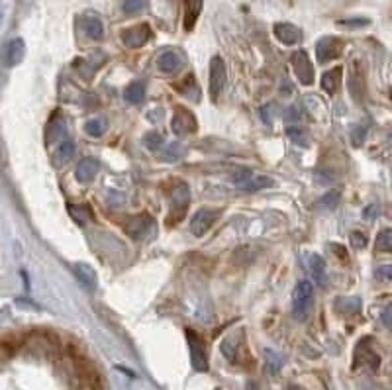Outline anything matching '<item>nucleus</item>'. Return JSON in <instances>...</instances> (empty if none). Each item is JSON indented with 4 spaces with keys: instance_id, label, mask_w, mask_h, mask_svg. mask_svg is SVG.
I'll use <instances>...</instances> for the list:
<instances>
[{
    "instance_id": "1",
    "label": "nucleus",
    "mask_w": 392,
    "mask_h": 390,
    "mask_svg": "<svg viewBox=\"0 0 392 390\" xmlns=\"http://www.w3.org/2000/svg\"><path fill=\"white\" fill-rule=\"evenodd\" d=\"M314 308V286L310 281H300L292 295V316L297 320H306Z\"/></svg>"
},
{
    "instance_id": "2",
    "label": "nucleus",
    "mask_w": 392,
    "mask_h": 390,
    "mask_svg": "<svg viewBox=\"0 0 392 390\" xmlns=\"http://www.w3.org/2000/svg\"><path fill=\"white\" fill-rule=\"evenodd\" d=\"M190 204V190L185 183H176L171 192V206H169V224H178L187 212Z\"/></svg>"
},
{
    "instance_id": "3",
    "label": "nucleus",
    "mask_w": 392,
    "mask_h": 390,
    "mask_svg": "<svg viewBox=\"0 0 392 390\" xmlns=\"http://www.w3.org/2000/svg\"><path fill=\"white\" fill-rule=\"evenodd\" d=\"M126 231L130 238H134L135 242H149L157 233V222L148 214L134 216V218H130Z\"/></svg>"
},
{
    "instance_id": "4",
    "label": "nucleus",
    "mask_w": 392,
    "mask_h": 390,
    "mask_svg": "<svg viewBox=\"0 0 392 390\" xmlns=\"http://www.w3.org/2000/svg\"><path fill=\"white\" fill-rule=\"evenodd\" d=\"M187 339H189L192 369L198 371V373H206L208 371V355H206V347H204L203 339L192 330H187Z\"/></svg>"
},
{
    "instance_id": "5",
    "label": "nucleus",
    "mask_w": 392,
    "mask_h": 390,
    "mask_svg": "<svg viewBox=\"0 0 392 390\" xmlns=\"http://www.w3.org/2000/svg\"><path fill=\"white\" fill-rule=\"evenodd\" d=\"M220 218V210L218 208H200L196 214L192 216L190 220V231L196 238H203L208 233V229H212V226L216 224V220Z\"/></svg>"
},
{
    "instance_id": "6",
    "label": "nucleus",
    "mask_w": 392,
    "mask_h": 390,
    "mask_svg": "<svg viewBox=\"0 0 392 390\" xmlns=\"http://www.w3.org/2000/svg\"><path fill=\"white\" fill-rule=\"evenodd\" d=\"M290 65L295 69V73H297L298 81L302 82V84H312L314 82V67H312V61L308 54L304 51V49H300V51H295L292 57H290Z\"/></svg>"
},
{
    "instance_id": "7",
    "label": "nucleus",
    "mask_w": 392,
    "mask_h": 390,
    "mask_svg": "<svg viewBox=\"0 0 392 390\" xmlns=\"http://www.w3.org/2000/svg\"><path fill=\"white\" fill-rule=\"evenodd\" d=\"M343 51V41L334 36H325L322 40L316 43V57H318V63H327L332 59L339 57Z\"/></svg>"
},
{
    "instance_id": "8",
    "label": "nucleus",
    "mask_w": 392,
    "mask_h": 390,
    "mask_svg": "<svg viewBox=\"0 0 392 390\" xmlns=\"http://www.w3.org/2000/svg\"><path fill=\"white\" fill-rule=\"evenodd\" d=\"M224 87H226V63L222 57L214 55L210 59V95L214 100L224 91Z\"/></svg>"
},
{
    "instance_id": "9",
    "label": "nucleus",
    "mask_w": 392,
    "mask_h": 390,
    "mask_svg": "<svg viewBox=\"0 0 392 390\" xmlns=\"http://www.w3.org/2000/svg\"><path fill=\"white\" fill-rule=\"evenodd\" d=\"M151 40V30L148 24H137L122 32V41L128 49H139Z\"/></svg>"
},
{
    "instance_id": "10",
    "label": "nucleus",
    "mask_w": 392,
    "mask_h": 390,
    "mask_svg": "<svg viewBox=\"0 0 392 390\" xmlns=\"http://www.w3.org/2000/svg\"><path fill=\"white\" fill-rule=\"evenodd\" d=\"M373 341H371V337H363L359 343H357V347H355V367H359V365H367V367H371V369H379L380 365V357L373 351V345H371Z\"/></svg>"
},
{
    "instance_id": "11",
    "label": "nucleus",
    "mask_w": 392,
    "mask_h": 390,
    "mask_svg": "<svg viewBox=\"0 0 392 390\" xmlns=\"http://www.w3.org/2000/svg\"><path fill=\"white\" fill-rule=\"evenodd\" d=\"M171 128H173V132H175L176 135H185L190 134V132H196L198 124H196L194 114L189 112L187 108H176L173 122H171Z\"/></svg>"
},
{
    "instance_id": "12",
    "label": "nucleus",
    "mask_w": 392,
    "mask_h": 390,
    "mask_svg": "<svg viewBox=\"0 0 392 390\" xmlns=\"http://www.w3.org/2000/svg\"><path fill=\"white\" fill-rule=\"evenodd\" d=\"M242 351H245L242 334H231V336H228L222 341V353H224V357H226L230 363H240Z\"/></svg>"
},
{
    "instance_id": "13",
    "label": "nucleus",
    "mask_w": 392,
    "mask_h": 390,
    "mask_svg": "<svg viewBox=\"0 0 392 390\" xmlns=\"http://www.w3.org/2000/svg\"><path fill=\"white\" fill-rule=\"evenodd\" d=\"M273 32H275V38L284 45H295V43L302 40V30L295 26V24L279 22V24H275Z\"/></svg>"
},
{
    "instance_id": "14",
    "label": "nucleus",
    "mask_w": 392,
    "mask_h": 390,
    "mask_svg": "<svg viewBox=\"0 0 392 390\" xmlns=\"http://www.w3.org/2000/svg\"><path fill=\"white\" fill-rule=\"evenodd\" d=\"M159 69H161L163 73H167V75H173L176 73L178 69L185 67V57L181 51H175V49H169V51H163L159 55Z\"/></svg>"
},
{
    "instance_id": "15",
    "label": "nucleus",
    "mask_w": 392,
    "mask_h": 390,
    "mask_svg": "<svg viewBox=\"0 0 392 390\" xmlns=\"http://www.w3.org/2000/svg\"><path fill=\"white\" fill-rule=\"evenodd\" d=\"M98 171H100L98 159H95V157H84V159L77 165L75 176H77L79 183H91V181L98 175Z\"/></svg>"
},
{
    "instance_id": "16",
    "label": "nucleus",
    "mask_w": 392,
    "mask_h": 390,
    "mask_svg": "<svg viewBox=\"0 0 392 390\" xmlns=\"http://www.w3.org/2000/svg\"><path fill=\"white\" fill-rule=\"evenodd\" d=\"M81 24H82V32L87 34V38H91V40H102V36H104V26H102V20H100L96 14L93 12L84 14L81 18Z\"/></svg>"
},
{
    "instance_id": "17",
    "label": "nucleus",
    "mask_w": 392,
    "mask_h": 390,
    "mask_svg": "<svg viewBox=\"0 0 392 390\" xmlns=\"http://www.w3.org/2000/svg\"><path fill=\"white\" fill-rule=\"evenodd\" d=\"M75 275H77V279H79V283L87 288V290H96V286H98V279H96V273L95 269L91 267V265H87V263H77L75 267Z\"/></svg>"
},
{
    "instance_id": "18",
    "label": "nucleus",
    "mask_w": 392,
    "mask_h": 390,
    "mask_svg": "<svg viewBox=\"0 0 392 390\" xmlns=\"http://www.w3.org/2000/svg\"><path fill=\"white\" fill-rule=\"evenodd\" d=\"M73 155H75V144H73V139H71V137H63V139L59 141L57 149L54 151V163L57 167H61V165L71 161Z\"/></svg>"
},
{
    "instance_id": "19",
    "label": "nucleus",
    "mask_w": 392,
    "mask_h": 390,
    "mask_svg": "<svg viewBox=\"0 0 392 390\" xmlns=\"http://www.w3.org/2000/svg\"><path fill=\"white\" fill-rule=\"evenodd\" d=\"M341 77H343V69L336 67L332 71H325L324 77H322V89H324L327 95H336L341 87Z\"/></svg>"
},
{
    "instance_id": "20",
    "label": "nucleus",
    "mask_w": 392,
    "mask_h": 390,
    "mask_svg": "<svg viewBox=\"0 0 392 390\" xmlns=\"http://www.w3.org/2000/svg\"><path fill=\"white\" fill-rule=\"evenodd\" d=\"M183 2H185V30L190 32L203 12V0H183Z\"/></svg>"
},
{
    "instance_id": "21",
    "label": "nucleus",
    "mask_w": 392,
    "mask_h": 390,
    "mask_svg": "<svg viewBox=\"0 0 392 390\" xmlns=\"http://www.w3.org/2000/svg\"><path fill=\"white\" fill-rule=\"evenodd\" d=\"M336 310L339 314H347V316L359 314L361 312V298H357V296H339L336 300Z\"/></svg>"
},
{
    "instance_id": "22",
    "label": "nucleus",
    "mask_w": 392,
    "mask_h": 390,
    "mask_svg": "<svg viewBox=\"0 0 392 390\" xmlns=\"http://www.w3.org/2000/svg\"><path fill=\"white\" fill-rule=\"evenodd\" d=\"M308 267H310L314 279L318 281V284H325V261L320 255L312 253L310 261H308Z\"/></svg>"
},
{
    "instance_id": "23",
    "label": "nucleus",
    "mask_w": 392,
    "mask_h": 390,
    "mask_svg": "<svg viewBox=\"0 0 392 390\" xmlns=\"http://www.w3.org/2000/svg\"><path fill=\"white\" fill-rule=\"evenodd\" d=\"M146 96V87L141 82H132L126 91H124V98L130 102V104H141Z\"/></svg>"
},
{
    "instance_id": "24",
    "label": "nucleus",
    "mask_w": 392,
    "mask_h": 390,
    "mask_svg": "<svg viewBox=\"0 0 392 390\" xmlns=\"http://www.w3.org/2000/svg\"><path fill=\"white\" fill-rule=\"evenodd\" d=\"M84 130H87V134L93 135V137H100V135L106 134V130H108V120L106 118H93V120L84 124Z\"/></svg>"
},
{
    "instance_id": "25",
    "label": "nucleus",
    "mask_w": 392,
    "mask_h": 390,
    "mask_svg": "<svg viewBox=\"0 0 392 390\" xmlns=\"http://www.w3.org/2000/svg\"><path fill=\"white\" fill-rule=\"evenodd\" d=\"M22 57H24V41H10V45H8V49H6V63H8V65H16Z\"/></svg>"
},
{
    "instance_id": "26",
    "label": "nucleus",
    "mask_w": 392,
    "mask_h": 390,
    "mask_svg": "<svg viewBox=\"0 0 392 390\" xmlns=\"http://www.w3.org/2000/svg\"><path fill=\"white\" fill-rule=\"evenodd\" d=\"M349 89H351L353 98L361 100V95H363V91H365V79H363V73H361V71H353L351 73Z\"/></svg>"
},
{
    "instance_id": "27",
    "label": "nucleus",
    "mask_w": 392,
    "mask_h": 390,
    "mask_svg": "<svg viewBox=\"0 0 392 390\" xmlns=\"http://www.w3.org/2000/svg\"><path fill=\"white\" fill-rule=\"evenodd\" d=\"M69 212L71 216L79 222V224H89L91 220H93V212L87 208V206H77V204H69Z\"/></svg>"
},
{
    "instance_id": "28",
    "label": "nucleus",
    "mask_w": 392,
    "mask_h": 390,
    "mask_svg": "<svg viewBox=\"0 0 392 390\" xmlns=\"http://www.w3.org/2000/svg\"><path fill=\"white\" fill-rule=\"evenodd\" d=\"M185 151H187V148H185L183 144L173 141V144L167 146V149H165V153H163L161 157L165 161H176V159H181V157L185 155Z\"/></svg>"
},
{
    "instance_id": "29",
    "label": "nucleus",
    "mask_w": 392,
    "mask_h": 390,
    "mask_svg": "<svg viewBox=\"0 0 392 390\" xmlns=\"http://www.w3.org/2000/svg\"><path fill=\"white\" fill-rule=\"evenodd\" d=\"M122 8L128 16H135L148 8V0H124Z\"/></svg>"
},
{
    "instance_id": "30",
    "label": "nucleus",
    "mask_w": 392,
    "mask_h": 390,
    "mask_svg": "<svg viewBox=\"0 0 392 390\" xmlns=\"http://www.w3.org/2000/svg\"><path fill=\"white\" fill-rule=\"evenodd\" d=\"M377 249L379 251H392V229H382L377 236Z\"/></svg>"
},
{
    "instance_id": "31",
    "label": "nucleus",
    "mask_w": 392,
    "mask_h": 390,
    "mask_svg": "<svg viewBox=\"0 0 392 390\" xmlns=\"http://www.w3.org/2000/svg\"><path fill=\"white\" fill-rule=\"evenodd\" d=\"M286 135L295 141V144H298V146H308V137H306V132L302 130V128H295V126H290V128H286Z\"/></svg>"
},
{
    "instance_id": "32",
    "label": "nucleus",
    "mask_w": 392,
    "mask_h": 390,
    "mask_svg": "<svg viewBox=\"0 0 392 390\" xmlns=\"http://www.w3.org/2000/svg\"><path fill=\"white\" fill-rule=\"evenodd\" d=\"M273 185V181H270L269 176H255V179H251L247 185H244L242 189L245 190H261V189H267Z\"/></svg>"
},
{
    "instance_id": "33",
    "label": "nucleus",
    "mask_w": 392,
    "mask_h": 390,
    "mask_svg": "<svg viewBox=\"0 0 392 390\" xmlns=\"http://www.w3.org/2000/svg\"><path fill=\"white\" fill-rule=\"evenodd\" d=\"M265 359H267V367L270 369V373H277L281 369V365H283V357L277 355L275 351H265Z\"/></svg>"
},
{
    "instance_id": "34",
    "label": "nucleus",
    "mask_w": 392,
    "mask_h": 390,
    "mask_svg": "<svg viewBox=\"0 0 392 390\" xmlns=\"http://www.w3.org/2000/svg\"><path fill=\"white\" fill-rule=\"evenodd\" d=\"M338 202H339V190H332V192H327L324 198L320 200V206H322V208H327V210H332Z\"/></svg>"
},
{
    "instance_id": "35",
    "label": "nucleus",
    "mask_w": 392,
    "mask_h": 390,
    "mask_svg": "<svg viewBox=\"0 0 392 390\" xmlns=\"http://www.w3.org/2000/svg\"><path fill=\"white\" fill-rule=\"evenodd\" d=\"M365 135H367V130L365 128H355L351 132V144L355 146V148H361L363 144H365Z\"/></svg>"
},
{
    "instance_id": "36",
    "label": "nucleus",
    "mask_w": 392,
    "mask_h": 390,
    "mask_svg": "<svg viewBox=\"0 0 392 390\" xmlns=\"http://www.w3.org/2000/svg\"><path fill=\"white\" fill-rule=\"evenodd\" d=\"M251 179H253V173H251L249 169H242V171H238V173L233 175V181H235L238 187H244Z\"/></svg>"
},
{
    "instance_id": "37",
    "label": "nucleus",
    "mask_w": 392,
    "mask_h": 390,
    "mask_svg": "<svg viewBox=\"0 0 392 390\" xmlns=\"http://www.w3.org/2000/svg\"><path fill=\"white\" fill-rule=\"evenodd\" d=\"M375 277H377L379 281H384V283H391V281H392V267H391V265H382V267H379V269H377V273H375Z\"/></svg>"
},
{
    "instance_id": "38",
    "label": "nucleus",
    "mask_w": 392,
    "mask_h": 390,
    "mask_svg": "<svg viewBox=\"0 0 392 390\" xmlns=\"http://www.w3.org/2000/svg\"><path fill=\"white\" fill-rule=\"evenodd\" d=\"M146 144H148V148L151 151H157V146H161L163 144V135L161 134H149L146 137Z\"/></svg>"
},
{
    "instance_id": "39",
    "label": "nucleus",
    "mask_w": 392,
    "mask_h": 390,
    "mask_svg": "<svg viewBox=\"0 0 392 390\" xmlns=\"http://www.w3.org/2000/svg\"><path fill=\"white\" fill-rule=\"evenodd\" d=\"M339 24L345 27H363L369 26V20H367V18H353V20H343V22H339Z\"/></svg>"
},
{
    "instance_id": "40",
    "label": "nucleus",
    "mask_w": 392,
    "mask_h": 390,
    "mask_svg": "<svg viewBox=\"0 0 392 390\" xmlns=\"http://www.w3.org/2000/svg\"><path fill=\"white\" fill-rule=\"evenodd\" d=\"M351 243L357 247V249H363L367 245V238L361 233V231H353L351 233Z\"/></svg>"
},
{
    "instance_id": "41",
    "label": "nucleus",
    "mask_w": 392,
    "mask_h": 390,
    "mask_svg": "<svg viewBox=\"0 0 392 390\" xmlns=\"http://www.w3.org/2000/svg\"><path fill=\"white\" fill-rule=\"evenodd\" d=\"M380 320H382V323H384L389 330H392V304H389L387 308L382 310V314H380Z\"/></svg>"
},
{
    "instance_id": "42",
    "label": "nucleus",
    "mask_w": 392,
    "mask_h": 390,
    "mask_svg": "<svg viewBox=\"0 0 392 390\" xmlns=\"http://www.w3.org/2000/svg\"><path fill=\"white\" fill-rule=\"evenodd\" d=\"M377 212H379V206H375V204H373V206H369V208L363 210V218L369 220V222H373V220L377 218Z\"/></svg>"
},
{
    "instance_id": "43",
    "label": "nucleus",
    "mask_w": 392,
    "mask_h": 390,
    "mask_svg": "<svg viewBox=\"0 0 392 390\" xmlns=\"http://www.w3.org/2000/svg\"><path fill=\"white\" fill-rule=\"evenodd\" d=\"M332 251L338 257H341V261H347V251H345V247H341L339 243H332Z\"/></svg>"
},
{
    "instance_id": "44",
    "label": "nucleus",
    "mask_w": 392,
    "mask_h": 390,
    "mask_svg": "<svg viewBox=\"0 0 392 390\" xmlns=\"http://www.w3.org/2000/svg\"><path fill=\"white\" fill-rule=\"evenodd\" d=\"M288 390H300V389H298V387H290V389H288Z\"/></svg>"
}]
</instances>
